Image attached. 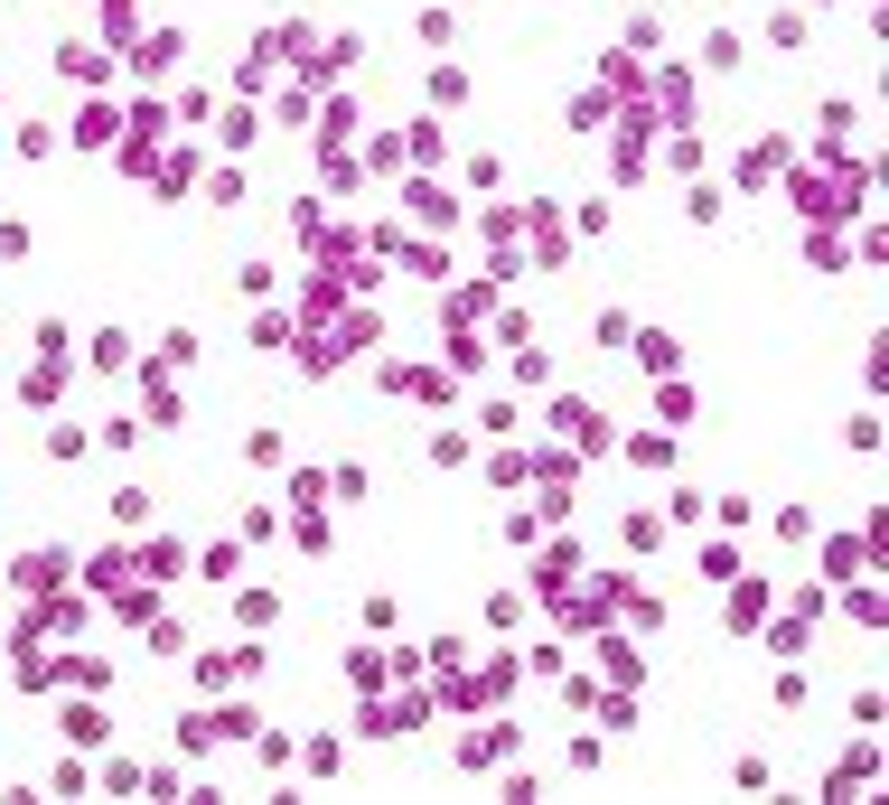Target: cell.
Masks as SVG:
<instances>
[{"instance_id": "obj_6", "label": "cell", "mask_w": 889, "mask_h": 805, "mask_svg": "<svg viewBox=\"0 0 889 805\" xmlns=\"http://www.w3.org/2000/svg\"><path fill=\"white\" fill-rule=\"evenodd\" d=\"M131 572H141L150 591H160V581H178V572H188V543H169V534H160V543H141V553H131Z\"/></svg>"}, {"instance_id": "obj_13", "label": "cell", "mask_w": 889, "mask_h": 805, "mask_svg": "<svg viewBox=\"0 0 889 805\" xmlns=\"http://www.w3.org/2000/svg\"><path fill=\"white\" fill-rule=\"evenodd\" d=\"M56 75H75V85H104L113 66H104L94 47H85V38H66V47H56Z\"/></svg>"}, {"instance_id": "obj_1", "label": "cell", "mask_w": 889, "mask_h": 805, "mask_svg": "<svg viewBox=\"0 0 889 805\" xmlns=\"http://www.w3.org/2000/svg\"><path fill=\"white\" fill-rule=\"evenodd\" d=\"M56 740H66V750H104L113 740V712H104V693H75V702H56Z\"/></svg>"}, {"instance_id": "obj_10", "label": "cell", "mask_w": 889, "mask_h": 805, "mask_svg": "<svg viewBox=\"0 0 889 805\" xmlns=\"http://www.w3.org/2000/svg\"><path fill=\"white\" fill-rule=\"evenodd\" d=\"M197 581L234 591V581H244V543H207V553H197Z\"/></svg>"}, {"instance_id": "obj_27", "label": "cell", "mask_w": 889, "mask_h": 805, "mask_svg": "<svg viewBox=\"0 0 889 805\" xmlns=\"http://www.w3.org/2000/svg\"><path fill=\"white\" fill-rule=\"evenodd\" d=\"M113 525H150V487H113Z\"/></svg>"}, {"instance_id": "obj_15", "label": "cell", "mask_w": 889, "mask_h": 805, "mask_svg": "<svg viewBox=\"0 0 889 805\" xmlns=\"http://www.w3.org/2000/svg\"><path fill=\"white\" fill-rule=\"evenodd\" d=\"M141 637H150V656H160V665H169V656H188V627H178L169 608H150V618H141Z\"/></svg>"}, {"instance_id": "obj_5", "label": "cell", "mask_w": 889, "mask_h": 805, "mask_svg": "<svg viewBox=\"0 0 889 805\" xmlns=\"http://www.w3.org/2000/svg\"><path fill=\"white\" fill-rule=\"evenodd\" d=\"M721 591H730V608H721V618H730V637H749V627L768 618V581H740V572H730Z\"/></svg>"}, {"instance_id": "obj_26", "label": "cell", "mask_w": 889, "mask_h": 805, "mask_svg": "<svg viewBox=\"0 0 889 805\" xmlns=\"http://www.w3.org/2000/svg\"><path fill=\"white\" fill-rule=\"evenodd\" d=\"M94 366H104V375H123V366H131V338H123V328H104V338H94Z\"/></svg>"}, {"instance_id": "obj_20", "label": "cell", "mask_w": 889, "mask_h": 805, "mask_svg": "<svg viewBox=\"0 0 889 805\" xmlns=\"http://www.w3.org/2000/svg\"><path fill=\"white\" fill-rule=\"evenodd\" d=\"M47 796H94V769H85V759H56V769H47Z\"/></svg>"}, {"instance_id": "obj_23", "label": "cell", "mask_w": 889, "mask_h": 805, "mask_svg": "<svg viewBox=\"0 0 889 805\" xmlns=\"http://www.w3.org/2000/svg\"><path fill=\"white\" fill-rule=\"evenodd\" d=\"M282 497H290V506H328V468H290Z\"/></svg>"}, {"instance_id": "obj_17", "label": "cell", "mask_w": 889, "mask_h": 805, "mask_svg": "<svg viewBox=\"0 0 889 805\" xmlns=\"http://www.w3.org/2000/svg\"><path fill=\"white\" fill-rule=\"evenodd\" d=\"M234 618H244V627H253V637H263V627H272V618H282V591H234Z\"/></svg>"}, {"instance_id": "obj_19", "label": "cell", "mask_w": 889, "mask_h": 805, "mask_svg": "<svg viewBox=\"0 0 889 805\" xmlns=\"http://www.w3.org/2000/svg\"><path fill=\"white\" fill-rule=\"evenodd\" d=\"M244 750H253V759H263V769H272V777H282V769H290V750H300V740H290V731H253V740H244Z\"/></svg>"}, {"instance_id": "obj_4", "label": "cell", "mask_w": 889, "mask_h": 805, "mask_svg": "<svg viewBox=\"0 0 889 805\" xmlns=\"http://www.w3.org/2000/svg\"><path fill=\"white\" fill-rule=\"evenodd\" d=\"M516 721H487V731H459V769H497V759H516Z\"/></svg>"}, {"instance_id": "obj_24", "label": "cell", "mask_w": 889, "mask_h": 805, "mask_svg": "<svg viewBox=\"0 0 889 805\" xmlns=\"http://www.w3.org/2000/svg\"><path fill=\"white\" fill-rule=\"evenodd\" d=\"M600 769H608V740L581 731V740H571V777H600Z\"/></svg>"}, {"instance_id": "obj_16", "label": "cell", "mask_w": 889, "mask_h": 805, "mask_svg": "<svg viewBox=\"0 0 889 805\" xmlns=\"http://www.w3.org/2000/svg\"><path fill=\"white\" fill-rule=\"evenodd\" d=\"M113 131H123V113H113V104H85V113H75V141H85V150H104Z\"/></svg>"}, {"instance_id": "obj_31", "label": "cell", "mask_w": 889, "mask_h": 805, "mask_svg": "<svg viewBox=\"0 0 889 805\" xmlns=\"http://www.w3.org/2000/svg\"><path fill=\"white\" fill-rule=\"evenodd\" d=\"M656 412H665V422L684 431V422H694V384H665V394H656Z\"/></svg>"}, {"instance_id": "obj_30", "label": "cell", "mask_w": 889, "mask_h": 805, "mask_svg": "<svg viewBox=\"0 0 889 805\" xmlns=\"http://www.w3.org/2000/svg\"><path fill=\"white\" fill-rule=\"evenodd\" d=\"M431 468H468V441H459V431H431Z\"/></svg>"}, {"instance_id": "obj_8", "label": "cell", "mask_w": 889, "mask_h": 805, "mask_svg": "<svg viewBox=\"0 0 889 805\" xmlns=\"http://www.w3.org/2000/svg\"><path fill=\"white\" fill-rule=\"evenodd\" d=\"M600 675L618 684V693H637V684H646V656H637L627 637H608V646H600Z\"/></svg>"}, {"instance_id": "obj_3", "label": "cell", "mask_w": 889, "mask_h": 805, "mask_svg": "<svg viewBox=\"0 0 889 805\" xmlns=\"http://www.w3.org/2000/svg\"><path fill=\"white\" fill-rule=\"evenodd\" d=\"M880 787V740L861 731V750L843 759V769H824V796H871Z\"/></svg>"}, {"instance_id": "obj_21", "label": "cell", "mask_w": 889, "mask_h": 805, "mask_svg": "<svg viewBox=\"0 0 889 805\" xmlns=\"http://www.w3.org/2000/svg\"><path fill=\"white\" fill-rule=\"evenodd\" d=\"M253 131H263V123H253V104H225V123H215V141H225V150H253Z\"/></svg>"}, {"instance_id": "obj_29", "label": "cell", "mask_w": 889, "mask_h": 805, "mask_svg": "<svg viewBox=\"0 0 889 805\" xmlns=\"http://www.w3.org/2000/svg\"><path fill=\"white\" fill-rule=\"evenodd\" d=\"M94 787H113V796H131V787H141V769H131V759H104V769H94Z\"/></svg>"}, {"instance_id": "obj_14", "label": "cell", "mask_w": 889, "mask_h": 805, "mask_svg": "<svg viewBox=\"0 0 889 805\" xmlns=\"http://www.w3.org/2000/svg\"><path fill=\"white\" fill-rule=\"evenodd\" d=\"M178 750H188V759L225 750V740H215V702H207V712H178Z\"/></svg>"}, {"instance_id": "obj_11", "label": "cell", "mask_w": 889, "mask_h": 805, "mask_svg": "<svg viewBox=\"0 0 889 805\" xmlns=\"http://www.w3.org/2000/svg\"><path fill=\"white\" fill-rule=\"evenodd\" d=\"M178 47H188L178 29H150L141 47H131V66H141V75H169V66H178Z\"/></svg>"}, {"instance_id": "obj_9", "label": "cell", "mask_w": 889, "mask_h": 805, "mask_svg": "<svg viewBox=\"0 0 889 805\" xmlns=\"http://www.w3.org/2000/svg\"><path fill=\"white\" fill-rule=\"evenodd\" d=\"M290 759H300V777H338V769H347V740L309 731V740H300V750H290Z\"/></svg>"}, {"instance_id": "obj_22", "label": "cell", "mask_w": 889, "mask_h": 805, "mask_svg": "<svg viewBox=\"0 0 889 805\" xmlns=\"http://www.w3.org/2000/svg\"><path fill=\"white\" fill-rule=\"evenodd\" d=\"M141 796H188V769H178V759H150V769H141Z\"/></svg>"}, {"instance_id": "obj_25", "label": "cell", "mask_w": 889, "mask_h": 805, "mask_svg": "<svg viewBox=\"0 0 889 805\" xmlns=\"http://www.w3.org/2000/svg\"><path fill=\"white\" fill-rule=\"evenodd\" d=\"M702 66H711V75H730V66H740V38L711 29V38H702Z\"/></svg>"}, {"instance_id": "obj_2", "label": "cell", "mask_w": 889, "mask_h": 805, "mask_svg": "<svg viewBox=\"0 0 889 805\" xmlns=\"http://www.w3.org/2000/svg\"><path fill=\"white\" fill-rule=\"evenodd\" d=\"M10 591H29V600L66 591V553H56V543H29V553H10Z\"/></svg>"}, {"instance_id": "obj_7", "label": "cell", "mask_w": 889, "mask_h": 805, "mask_svg": "<svg viewBox=\"0 0 889 805\" xmlns=\"http://www.w3.org/2000/svg\"><path fill=\"white\" fill-rule=\"evenodd\" d=\"M56 684H75V693H113V656H56Z\"/></svg>"}, {"instance_id": "obj_32", "label": "cell", "mask_w": 889, "mask_h": 805, "mask_svg": "<svg viewBox=\"0 0 889 805\" xmlns=\"http://www.w3.org/2000/svg\"><path fill=\"white\" fill-rule=\"evenodd\" d=\"M815 10H824V0H815Z\"/></svg>"}, {"instance_id": "obj_28", "label": "cell", "mask_w": 889, "mask_h": 805, "mask_svg": "<svg viewBox=\"0 0 889 805\" xmlns=\"http://www.w3.org/2000/svg\"><path fill=\"white\" fill-rule=\"evenodd\" d=\"M347 684H356V693H374V684H384V656H374V646H356V656H347Z\"/></svg>"}, {"instance_id": "obj_12", "label": "cell", "mask_w": 889, "mask_h": 805, "mask_svg": "<svg viewBox=\"0 0 889 805\" xmlns=\"http://www.w3.org/2000/svg\"><path fill=\"white\" fill-rule=\"evenodd\" d=\"M197 693H234V646H197Z\"/></svg>"}, {"instance_id": "obj_18", "label": "cell", "mask_w": 889, "mask_h": 805, "mask_svg": "<svg viewBox=\"0 0 889 805\" xmlns=\"http://www.w3.org/2000/svg\"><path fill=\"white\" fill-rule=\"evenodd\" d=\"M730 787H740V796H768V787H777V769L749 750V759H730Z\"/></svg>"}]
</instances>
